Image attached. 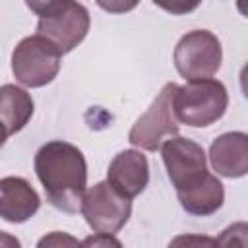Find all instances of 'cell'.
I'll list each match as a JSON object with an SVG mask.
<instances>
[{
	"label": "cell",
	"mask_w": 248,
	"mask_h": 248,
	"mask_svg": "<svg viewBox=\"0 0 248 248\" xmlns=\"http://www.w3.org/2000/svg\"><path fill=\"white\" fill-rule=\"evenodd\" d=\"M35 172L46 200L64 213H78L87 186V163L76 145L52 140L35 153Z\"/></svg>",
	"instance_id": "cell-1"
},
{
	"label": "cell",
	"mask_w": 248,
	"mask_h": 248,
	"mask_svg": "<svg viewBox=\"0 0 248 248\" xmlns=\"http://www.w3.org/2000/svg\"><path fill=\"white\" fill-rule=\"evenodd\" d=\"M27 8L39 16L37 35L50 41L60 54L74 50L89 31V12L79 2H27Z\"/></svg>",
	"instance_id": "cell-2"
},
{
	"label": "cell",
	"mask_w": 248,
	"mask_h": 248,
	"mask_svg": "<svg viewBox=\"0 0 248 248\" xmlns=\"http://www.w3.org/2000/svg\"><path fill=\"white\" fill-rule=\"evenodd\" d=\"M229 107V93L219 79H198L176 85L172 112L178 124L203 128L217 122Z\"/></svg>",
	"instance_id": "cell-3"
},
{
	"label": "cell",
	"mask_w": 248,
	"mask_h": 248,
	"mask_svg": "<svg viewBox=\"0 0 248 248\" xmlns=\"http://www.w3.org/2000/svg\"><path fill=\"white\" fill-rule=\"evenodd\" d=\"M161 157L167 167V174L176 190V196H182L198 186H202L211 172L207 170L205 151L194 140L172 136L161 143Z\"/></svg>",
	"instance_id": "cell-4"
},
{
	"label": "cell",
	"mask_w": 248,
	"mask_h": 248,
	"mask_svg": "<svg viewBox=\"0 0 248 248\" xmlns=\"http://www.w3.org/2000/svg\"><path fill=\"white\" fill-rule=\"evenodd\" d=\"M60 50L41 35L21 39L12 52L14 78L25 87H43L60 72Z\"/></svg>",
	"instance_id": "cell-5"
},
{
	"label": "cell",
	"mask_w": 248,
	"mask_h": 248,
	"mask_svg": "<svg viewBox=\"0 0 248 248\" xmlns=\"http://www.w3.org/2000/svg\"><path fill=\"white\" fill-rule=\"evenodd\" d=\"M172 58L178 74L186 78V81L209 79L221 68V41L207 29L188 31L176 43Z\"/></svg>",
	"instance_id": "cell-6"
},
{
	"label": "cell",
	"mask_w": 248,
	"mask_h": 248,
	"mask_svg": "<svg viewBox=\"0 0 248 248\" xmlns=\"http://www.w3.org/2000/svg\"><path fill=\"white\" fill-rule=\"evenodd\" d=\"M174 89H176V83L172 81L165 83L159 95L149 105V108L136 120V124L128 134V140L132 145L145 151H155L161 147L165 140L178 136L180 124L176 122L172 112Z\"/></svg>",
	"instance_id": "cell-7"
},
{
	"label": "cell",
	"mask_w": 248,
	"mask_h": 248,
	"mask_svg": "<svg viewBox=\"0 0 248 248\" xmlns=\"http://www.w3.org/2000/svg\"><path fill=\"white\" fill-rule=\"evenodd\" d=\"M79 211L95 232L114 234L128 223L132 202L116 194L105 180L85 190Z\"/></svg>",
	"instance_id": "cell-8"
},
{
	"label": "cell",
	"mask_w": 248,
	"mask_h": 248,
	"mask_svg": "<svg viewBox=\"0 0 248 248\" xmlns=\"http://www.w3.org/2000/svg\"><path fill=\"white\" fill-rule=\"evenodd\" d=\"M149 182L147 157L138 149H124L114 155L107 170V184L126 200L140 196Z\"/></svg>",
	"instance_id": "cell-9"
},
{
	"label": "cell",
	"mask_w": 248,
	"mask_h": 248,
	"mask_svg": "<svg viewBox=\"0 0 248 248\" xmlns=\"http://www.w3.org/2000/svg\"><path fill=\"white\" fill-rule=\"evenodd\" d=\"M41 207L35 188L21 176L0 178V217L8 223H25Z\"/></svg>",
	"instance_id": "cell-10"
},
{
	"label": "cell",
	"mask_w": 248,
	"mask_h": 248,
	"mask_svg": "<svg viewBox=\"0 0 248 248\" xmlns=\"http://www.w3.org/2000/svg\"><path fill=\"white\" fill-rule=\"evenodd\" d=\"M209 161L217 174L240 178L248 172V136L244 132H227L213 140Z\"/></svg>",
	"instance_id": "cell-11"
},
{
	"label": "cell",
	"mask_w": 248,
	"mask_h": 248,
	"mask_svg": "<svg viewBox=\"0 0 248 248\" xmlns=\"http://www.w3.org/2000/svg\"><path fill=\"white\" fill-rule=\"evenodd\" d=\"M33 99L31 95L14 83L0 87V124L6 128L8 136L25 128L33 116Z\"/></svg>",
	"instance_id": "cell-12"
},
{
	"label": "cell",
	"mask_w": 248,
	"mask_h": 248,
	"mask_svg": "<svg viewBox=\"0 0 248 248\" xmlns=\"http://www.w3.org/2000/svg\"><path fill=\"white\" fill-rule=\"evenodd\" d=\"M178 202L182 205V209L190 215H198V217H205L215 213L223 202H225V188L221 184V180L211 174L202 186L178 196Z\"/></svg>",
	"instance_id": "cell-13"
},
{
	"label": "cell",
	"mask_w": 248,
	"mask_h": 248,
	"mask_svg": "<svg viewBox=\"0 0 248 248\" xmlns=\"http://www.w3.org/2000/svg\"><path fill=\"white\" fill-rule=\"evenodd\" d=\"M215 248H248V225L244 221L229 225L215 238Z\"/></svg>",
	"instance_id": "cell-14"
},
{
	"label": "cell",
	"mask_w": 248,
	"mask_h": 248,
	"mask_svg": "<svg viewBox=\"0 0 248 248\" xmlns=\"http://www.w3.org/2000/svg\"><path fill=\"white\" fill-rule=\"evenodd\" d=\"M35 248H81V242L68 232L52 231V232H46L45 236H41Z\"/></svg>",
	"instance_id": "cell-15"
},
{
	"label": "cell",
	"mask_w": 248,
	"mask_h": 248,
	"mask_svg": "<svg viewBox=\"0 0 248 248\" xmlns=\"http://www.w3.org/2000/svg\"><path fill=\"white\" fill-rule=\"evenodd\" d=\"M167 248H215V238L207 234H178Z\"/></svg>",
	"instance_id": "cell-16"
},
{
	"label": "cell",
	"mask_w": 248,
	"mask_h": 248,
	"mask_svg": "<svg viewBox=\"0 0 248 248\" xmlns=\"http://www.w3.org/2000/svg\"><path fill=\"white\" fill-rule=\"evenodd\" d=\"M81 248H124V246L114 234L95 232L81 240Z\"/></svg>",
	"instance_id": "cell-17"
},
{
	"label": "cell",
	"mask_w": 248,
	"mask_h": 248,
	"mask_svg": "<svg viewBox=\"0 0 248 248\" xmlns=\"http://www.w3.org/2000/svg\"><path fill=\"white\" fill-rule=\"evenodd\" d=\"M0 248H21V242L17 236H14L6 231H0Z\"/></svg>",
	"instance_id": "cell-18"
},
{
	"label": "cell",
	"mask_w": 248,
	"mask_h": 248,
	"mask_svg": "<svg viewBox=\"0 0 248 248\" xmlns=\"http://www.w3.org/2000/svg\"><path fill=\"white\" fill-rule=\"evenodd\" d=\"M6 138H8V132H6V128L0 124V147L6 143Z\"/></svg>",
	"instance_id": "cell-19"
}]
</instances>
